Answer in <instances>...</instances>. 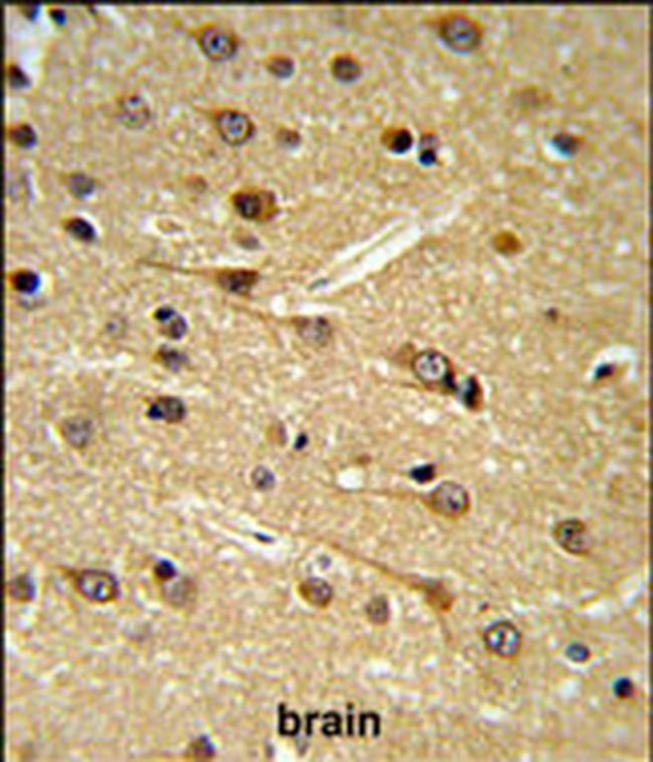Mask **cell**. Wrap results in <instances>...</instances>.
Wrapping results in <instances>:
<instances>
[{
  "mask_svg": "<svg viewBox=\"0 0 653 762\" xmlns=\"http://www.w3.org/2000/svg\"><path fill=\"white\" fill-rule=\"evenodd\" d=\"M267 70L279 77H290L294 72V62L284 56H275L267 60Z\"/></svg>",
  "mask_w": 653,
  "mask_h": 762,
  "instance_id": "obj_25",
  "label": "cell"
},
{
  "mask_svg": "<svg viewBox=\"0 0 653 762\" xmlns=\"http://www.w3.org/2000/svg\"><path fill=\"white\" fill-rule=\"evenodd\" d=\"M614 692L618 698L626 699L631 698L634 695V685L630 680L627 678H622L616 682L615 687H614Z\"/></svg>",
  "mask_w": 653,
  "mask_h": 762,
  "instance_id": "obj_33",
  "label": "cell"
},
{
  "mask_svg": "<svg viewBox=\"0 0 653 762\" xmlns=\"http://www.w3.org/2000/svg\"><path fill=\"white\" fill-rule=\"evenodd\" d=\"M381 139L385 147L394 153L406 152L413 144L410 131L402 127H390L383 132Z\"/></svg>",
  "mask_w": 653,
  "mask_h": 762,
  "instance_id": "obj_17",
  "label": "cell"
},
{
  "mask_svg": "<svg viewBox=\"0 0 653 762\" xmlns=\"http://www.w3.org/2000/svg\"><path fill=\"white\" fill-rule=\"evenodd\" d=\"M567 656L574 662H586L589 659L590 651L585 646L574 643L567 649Z\"/></svg>",
  "mask_w": 653,
  "mask_h": 762,
  "instance_id": "obj_34",
  "label": "cell"
},
{
  "mask_svg": "<svg viewBox=\"0 0 653 762\" xmlns=\"http://www.w3.org/2000/svg\"><path fill=\"white\" fill-rule=\"evenodd\" d=\"M66 184L70 193L75 197H88L95 188V182L83 172H73L66 178Z\"/></svg>",
  "mask_w": 653,
  "mask_h": 762,
  "instance_id": "obj_21",
  "label": "cell"
},
{
  "mask_svg": "<svg viewBox=\"0 0 653 762\" xmlns=\"http://www.w3.org/2000/svg\"><path fill=\"white\" fill-rule=\"evenodd\" d=\"M215 126L219 135L230 145L245 143L253 137L254 122L247 114L238 110L225 109L215 116Z\"/></svg>",
  "mask_w": 653,
  "mask_h": 762,
  "instance_id": "obj_9",
  "label": "cell"
},
{
  "mask_svg": "<svg viewBox=\"0 0 653 762\" xmlns=\"http://www.w3.org/2000/svg\"><path fill=\"white\" fill-rule=\"evenodd\" d=\"M368 615L375 624L385 623L387 619V604L383 598H375L368 606Z\"/></svg>",
  "mask_w": 653,
  "mask_h": 762,
  "instance_id": "obj_28",
  "label": "cell"
},
{
  "mask_svg": "<svg viewBox=\"0 0 653 762\" xmlns=\"http://www.w3.org/2000/svg\"><path fill=\"white\" fill-rule=\"evenodd\" d=\"M6 79L12 89L21 90L29 85V79L17 64H10L6 68Z\"/></svg>",
  "mask_w": 653,
  "mask_h": 762,
  "instance_id": "obj_26",
  "label": "cell"
},
{
  "mask_svg": "<svg viewBox=\"0 0 653 762\" xmlns=\"http://www.w3.org/2000/svg\"><path fill=\"white\" fill-rule=\"evenodd\" d=\"M217 283L223 290L232 294H249L254 286L258 284L260 275L256 271L245 269H227L217 274Z\"/></svg>",
  "mask_w": 653,
  "mask_h": 762,
  "instance_id": "obj_10",
  "label": "cell"
},
{
  "mask_svg": "<svg viewBox=\"0 0 653 762\" xmlns=\"http://www.w3.org/2000/svg\"><path fill=\"white\" fill-rule=\"evenodd\" d=\"M185 413L186 410L182 400L175 397H161L151 404L147 415L153 421L175 423L184 419Z\"/></svg>",
  "mask_w": 653,
  "mask_h": 762,
  "instance_id": "obj_12",
  "label": "cell"
},
{
  "mask_svg": "<svg viewBox=\"0 0 653 762\" xmlns=\"http://www.w3.org/2000/svg\"><path fill=\"white\" fill-rule=\"evenodd\" d=\"M21 10L29 19H34L36 16V12H38V5H23L21 6Z\"/></svg>",
  "mask_w": 653,
  "mask_h": 762,
  "instance_id": "obj_37",
  "label": "cell"
},
{
  "mask_svg": "<svg viewBox=\"0 0 653 762\" xmlns=\"http://www.w3.org/2000/svg\"><path fill=\"white\" fill-rule=\"evenodd\" d=\"M160 358L164 365H166L169 368L180 367L184 363V357L175 350L163 349L160 352Z\"/></svg>",
  "mask_w": 653,
  "mask_h": 762,
  "instance_id": "obj_32",
  "label": "cell"
},
{
  "mask_svg": "<svg viewBox=\"0 0 653 762\" xmlns=\"http://www.w3.org/2000/svg\"><path fill=\"white\" fill-rule=\"evenodd\" d=\"M484 643L493 655L503 660H513L521 653L523 636L512 622H497L484 630Z\"/></svg>",
  "mask_w": 653,
  "mask_h": 762,
  "instance_id": "obj_6",
  "label": "cell"
},
{
  "mask_svg": "<svg viewBox=\"0 0 653 762\" xmlns=\"http://www.w3.org/2000/svg\"><path fill=\"white\" fill-rule=\"evenodd\" d=\"M232 202L238 214L249 221H267L278 212L273 193L264 189L238 191L232 197Z\"/></svg>",
  "mask_w": 653,
  "mask_h": 762,
  "instance_id": "obj_7",
  "label": "cell"
},
{
  "mask_svg": "<svg viewBox=\"0 0 653 762\" xmlns=\"http://www.w3.org/2000/svg\"><path fill=\"white\" fill-rule=\"evenodd\" d=\"M553 141L557 148L568 154L576 151L580 145V141L576 137L567 133H559L554 137Z\"/></svg>",
  "mask_w": 653,
  "mask_h": 762,
  "instance_id": "obj_30",
  "label": "cell"
},
{
  "mask_svg": "<svg viewBox=\"0 0 653 762\" xmlns=\"http://www.w3.org/2000/svg\"><path fill=\"white\" fill-rule=\"evenodd\" d=\"M64 230L75 240L84 243H92L96 238L94 227L82 217H71L64 223Z\"/></svg>",
  "mask_w": 653,
  "mask_h": 762,
  "instance_id": "obj_20",
  "label": "cell"
},
{
  "mask_svg": "<svg viewBox=\"0 0 653 762\" xmlns=\"http://www.w3.org/2000/svg\"><path fill=\"white\" fill-rule=\"evenodd\" d=\"M187 753L190 759L195 761H206L212 757L213 748L206 738H200L191 744Z\"/></svg>",
  "mask_w": 653,
  "mask_h": 762,
  "instance_id": "obj_27",
  "label": "cell"
},
{
  "mask_svg": "<svg viewBox=\"0 0 653 762\" xmlns=\"http://www.w3.org/2000/svg\"><path fill=\"white\" fill-rule=\"evenodd\" d=\"M77 593L95 604H108L119 596V583L105 570L84 569L74 576Z\"/></svg>",
  "mask_w": 653,
  "mask_h": 762,
  "instance_id": "obj_5",
  "label": "cell"
},
{
  "mask_svg": "<svg viewBox=\"0 0 653 762\" xmlns=\"http://www.w3.org/2000/svg\"><path fill=\"white\" fill-rule=\"evenodd\" d=\"M295 325L299 336L314 345H325L331 338V326L323 318H299Z\"/></svg>",
  "mask_w": 653,
  "mask_h": 762,
  "instance_id": "obj_13",
  "label": "cell"
},
{
  "mask_svg": "<svg viewBox=\"0 0 653 762\" xmlns=\"http://www.w3.org/2000/svg\"><path fill=\"white\" fill-rule=\"evenodd\" d=\"M331 71L339 81L349 83L361 76L362 66L352 56L339 55L332 60Z\"/></svg>",
  "mask_w": 653,
  "mask_h": 762,
  "instance_id": "obj_16",
  "label": "cell"
},
{
  "mask_svg": "<svg viewBox=\"0 0 653 762\" xmlns=\"http://www.w3.org/2000/svg\"><path fill=\"white\" fill-rule=\"evenodd\" d=\"M49 14H51V19H53L58 25H64V21H66V16H64V10H60V8H53V10L49 12Z\"/></svg>",
  "mask_w": 653,
  "mask_h": 762,
  "instance_id": "obj_36",
  "label": "cell"
},
{
  "mask_svg": "<svg viewBox=\"0 0 653 762\" xmlns=\"http://www.w3.org/2000/svg\"><path fill=\"white\" fill-rule=\"evenodd\" d=\"M436 32L441 40L456 53H471L482 44L484 27L475 17L463 12H450L439 16Z\"/></svg>",
  "mask_w": 653,
  "mask_h": 762,
  "instance_id": "obj_1",
  "label": "cell"
},
{
  "mask_svg": "<svg viewBox=\"0 0 653 762\" xmlns=\"http://www.w3.org/2000/svg\"><path fill=\"white\" fill-rule=\"evenodd\" d=\"M301 598L317 608H325L331 602L333 591L326 581L320 578H310L301 582L299 587Z\"/></svg>",
  "mask_w": 653,
  "mask_h": 762,
  "instance_id": "obj_14",
  "label": "cell"
},
{
  "mask_svg": "<svg viewBox=\"0 0 653 762\" xmlns=\"http://www.w3.org/2000/svg\"><path fill=\"white\" fill-rule=\"evenodd\" d=\"M552 537L565 552L586 557L593 549L594 540L589 527L579 518H567L554 525Z\"/></svg>",
  "mask_w": 653,
  "mask_h": 762,
  "instance_id": "obj_4",
  "label": "cell"
},
{
  "mask_svg": "<svg viewBox=\"0 0 653 762\" xmlns=\"http://www.w3.org/2000/svg\"><path fill=\"white\" fill-rule=\"evenodd\" d=\"M150 116V108L139 95H129L121 99L119 118L123 125L128 128L138 129L145 126Z\"/></svg>",
  "mask_w": 653,
  "mask_h": 762,
  "instance_id": "obj_11",
  "label": "cell"
},
{
  "mask_svg": "<svg viewBox=\"0 0 653 762\" xmlns=\"http://www.w3.org/2000/svg\"><path fill=\"white\" fill-rule=\"evenodd\" d=\"M90 426L86 419L74 417L62 423V434L71 445L82 447L87 445L90 437Z\"/></svg>",
  "mask_w": 653,
  "mask_h": 762,
  "instance_id": "obj_15",
  "label": "cell"
},
{
  "mask_svg": "<svg viewBox=\"0 0 653 762\" xmlns=\"http://www.w3.org/2000/svg\"><path fill=\"white\" fill-rule=\"evenodd\" d=\"M411 369L422 384L430 389L454 393L458 391L454 367L449 359L435 350H424L415 355Z\"/></svg>",
  "mask_w": 653,
  "mask_h": 762,
  "instance_id": "obj_2",
  "label": "cell"
},
{
  "mask_svg": "<svg viewBox=\"0 0 653 762\" xmlns=\"http://www.w3.org/2000/svg\"><path fill=\"white\" fill-rule=\"evenodd\" d=\"M254 486L260 490L267 491L273 487L275 478L273 473L264 467H258L254 471L251 476Z\"/></svg>",
  "mask_w": 653,
  "mask_h": 762,
  "instance_id": "obj_29",
  "label": "cell"
},
{
  "mask_svg": "<svg viewBox=\"0 0 653 762\" xmlns=\"http://www.w3.org/2000/svg\"><path fill=\"white\" fill-rule=\"evenodd\" d=\"M8 593L15 600L21 602H29L34 596V583L29 580V576H19L8 585Z\"/></svg>",
  "mask_w": 653,
  "mask_h": 762,
  "instance_id": "obj_24",
  "label": "cell"
},
{
  "mask_svg": "<svg viewBox=\"0 0 653 762\" xmlns=\"http://www.w3.org/2000/svg\"><path fill=\"white\" fill-rule=\"evenodd\" d=\"M8 140L17 147L29 148L36 142V134L27 123L14 124L8 129Z\"/></svg>",
  "mask_w": 653,
  "mask_h": 762,
  "instance_id": "obj_19",
  "label": "cell"
},
{
  "mask_svg": "<svg viewBox=\"0 0 653 762\" xmlns=\"http://www.w3.org/2000/svg\"><path fill=\"white\" fill-rule=\"evenodd\" d=\"M456 395L460 397L463 404L471 410H478V406L482 404V391L475 378H469L463 386H458Z\"/></svg>",
  "mask_w": 653,
  "mask_h": 762,
  "instance_id": "obj_22",
  "label": "cell"
},
{
  "mask_svg": "<svg viewBox=\"0 0 653 762\" xmlns=\"http://www.w3.org/2000/svg\"><path fill=\"white\" fill-rule=\"evenodd\" d=\"M10 280L14 289L23 294H32L40 287V278L32 271H19Z\"/></svg>",
  "mask_w": 653,
  "mask_h": 762,
  "instance_id": "obj_23",
  "label": "cell"
},
{
  "mask_svg": "<svg viewBox=\"0 0 653 762\" xmlns=\"http://www.w3.org/2000/svg\"><path fill=\"white\" fill-rule=\"evenodd\" d=\"M426 507L439 517L456 520L465 517L471 507L469 491L456 481H443L423 496Z\"/></svg>",
  "mask_w": 653,
  "mask_h": 762,
  "instance_id": "obj_3",
  "label": "cell"
},
{
  "mask_svg": "<svg viewBox=\"0 0 653 762\" xmlns=\"http://www.w3.org/2000/svg\"><path fill=\"white\" fill-rule=\"evenodd\" d=\"M174 572H174L173 566L169 565L167 563H161L156 570L157 576L163 580L173 578Z\"/></svg>",
  "mask_w": 653,
  "mask_h": 762,
  "instance_id": "obj_35",
  "label": "cell"
},
{
  "mask_svg": "<svg viewBox=\"0 0 653 762\" xmlns=\"http://www.w3.org/2000/svg\"><path fill=\"white\" fill-rule=\"evenodd\" d=\"M198 45L204 55L212 61H225L238 51V42L230 29L219 25L204 27L198 34Z\"/></svg>",
  "mask_w": 653,
  "mask_h": 762,
  "instance_id": "obj_8",
  "label": "cell"
},
{
  "mask_svg": "<svg viewBox=\"0 0 653 762\" xmlns=\"http://www.w3.org/2000/svg\"><path fill=\"white\" fill-rule=\"evenodd\" d=\"M435 141L434 136L432 135H426L422 139L421 154H420V159L424 164H432L436 160V152H435V146L433 145V142Z\"/></svg>",
  "mask_w": 653,
  "mask_h": 762,
  "instance_id": "obj_31",
  "label": "cell"
},
{
  "mask_svg": "<svg viewBox=\"0 0 653 762\" xmlns=\"http://www.w3.org/2000/svg\"><path fill=\"white\" fill-rule=\"evenodd\" d=\"M155 317L165 327V333L173 339H179L186 332V323L181 316L169 307L159 308Z\"/></svg>",
  "mask_w": 653,
  "mask_h": 762,
  "instance_id": "obj_18",
  "label": "cell"
}]
</instances>
